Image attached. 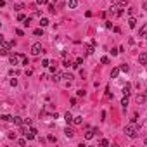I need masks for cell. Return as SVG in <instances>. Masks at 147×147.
I'll use <instances>...</instances> for the list:
<instances>
[{"mask_svg": "<svg viewBox=\"0 0 147 147\" xmlns=\"http://www.w3.org/2000/svg\"><path fill=\"white\" fill-rule=\"evenodd\" d=\"M16 35H17V36H23V35H24V31H23V29H19V28H17V29H16Z\"/></svg>", "mask_w": 147, "mask_h": 147, "instance_id": "4316f807", "label": "cell"}, {"mask_svg": "<svg viewBox=\"0 0 147 147\" xmlns=\"http://www.w3.org/2000/svg\"><path fill=\"white\" fill-rule=\"evenodd\" d=\"M64 78H66V80H71V78H73V75H69V73H66V75H64Z\"/></svg>", "mask_w": 147, "mask_h": 147, "instance_id": "f35d334b", "label": "cell"}, {"mask_svg": "<svg viewBox=\"0 0 147 147\" xmlns=\"http://www.w3.org/2000/svg\"><path fill=\"white\" fill-rule=\"evenodd\" d=\"M100 145H109V140H107V138H102V140H100Z\"/></svg>", "mask_w": 147, "mask_h": 147, "instance_id": "f546056e", "label": "cell"}, {"mask_svg": "<svg viewBox=\"0 0 147 147\" xmlns=\"http://www.w3.org/2000/svg\"><path fill=\"white\" fill-rule=\"evenodd\" d=\"M100 62H102V64H107V62H109V57H107V55H104V57L100 59Z\"/></svg>", "mask_w": 147, "mask_h": 147, "instance_id": "cb8c5ba5", "label": "cell"}, {"mask_svg": "<svg viewBox=\"0 0 147 147\" xmlns=\"http://www.w3.org/2000/svg\"><path fill=\"white\" fill-rule=\"evenodd\" d=\"M42 66H45V68H47V66H50V61H49V59H43V61H42Z\"/></svg>", "mask_w": 147, "mask_h": 147, "instance_id": "d4e9b609", "label": "cell"}, {"mask_svg": "<svg viewBox=\"0 0 147 147\" xmlns=\"http://www.w3.org/2000/svg\"><path fill=\"white\" fill-rule=\"evenodd\" d=\"M62 78H64V75H61V73H55V75H54V78H52V80H54V82H61Z\"/></svg>", "mask_w": 147, "mask_h": 147, "instance_id": "e0dca14e", "label": "cell"}, {"mask_svg": "<svg viewBox=\"0 0 147 147\" xmlns=\"http://www.w3.org/2000/svg\"><path fill=\"white\" fill-rule=\"evenodd\" d=\"M49 142H55V137L54 135H49Z\"/></svg>", "mask_w": 147, "mask_h": 147, "instance_id": "e575fe53", "label": "cell"}, {"mask_svg": "<svg viewBox=\"0 0 147 147\" xmlns=\"http://www.w3.org/2000/svg\"><path fill=\"white\" fill-rule=\"evenodd\" d=\"M118 5H120V7H121V9H125V7H126V5H128V0H121V2H120V4H118Z\"/></svg>", "mask_w": 147, "mask_h": 147, "instance_id": "7402d4cb", "label": "cell"}, {"mask_svg": "<svg viewBox=\"0 0 147 147\" xmlns=\"http://www.w3.org/2000/svg\"><path fill=\"white\" fill-rule=\"evenodd\" d=\"M17 19H19V21H24L26 17H24V14H19V16H17Z\"/></svg>", "mask_w": 147, "mask_h": 147, "instance_id": "d590c367", "label": "cell"}, {"mask_svg": "<svg viewBox=\"0 0 147 147\" xmlns=\"http://www.w3.org/2000/svg\"><path fill=\"white\" fill-rule=\"evenodd\" d=\"M17 144H19L21 147H23V145H26V140H24V138H19V140H17Z\"/></svg>", "mask_w": 147, "mask_h": 147, "instance_id": "83f0119b", "label": "cell"}, {"mask_svg": "<svg viewBox=\"0 0 147 147\" xmlns=\"http://www.w3.org/2000/svg\"><path fill=\"white\" fill-rule=\"evenodd\" d=\"M24 137H26V138H28V140H33V138H35V137H36V135H35V133H33V131H28V133H26V135H24Z\"/></svg>", "mask_w": 147, "mask_h": 147, "instance_id": "ffe728a7", "label": "cell"}, {"mask_svg": "<svg viewBox=\"0 0 147 147\" xmlns=\"http://www.w3.org/2000/svg\"><path fill=\"white\" fill-rule=\"evenodd\" d=\"M125 133H126L130 138H137V137H138V130H137V126H135V123H133V121L125 126Z\"/></svg>", "mask_w": 147, "mask_h": 147, "instance_id": "6da1fadb", "label": "cell"}, {"mask_svg": "<svg viewBox=\"0 0 147 147\" xmlns=\"http://www.w3.org/2000/svg\"><path fill=\"white\" fill-rule=\"evenodd\" d=\"M7 137H9L11 140H14V138H16V133H9V135H7Z\"/></svg>", "mask_w": 147, "mask_h": 147, "instance_id": "ab89813d", "label": "cell"}, {"mask_svg": "<svg viewBox=\"0 0 147 147\" xmlns=\"http://www.w3.org/2000/svg\"><path fill=\"white\" fill-rule=\"evenodd\" d=\"M128 26L133 29V28L137 26V19H135V17H130V19H128Z\"/></svg>", "mask_w": 147, "mask_h": 147, "instance_id": "7c38bea8", "label": "cell"}, {"mask_svg": "<svg viewBox=\"0 0 147 147\" xmlns=\"http://www.w3.org/2000/svg\"><path fill=\"white\" fill-rule=\"evenodd\" d=\"M93 133H95V130H87V131H85V138H87V140L93 138Z\"/></svg>", "mask_w": 147, "mask_h": 147, "instance_id": "9c48e42d", "label": "cell"}, {"mask_svg": "<svg viewBox=\"0 0 147 147\" xmlns=\"http://www.w3.org/2000/svg\"><path fill=\"white\" fill-rule=\"evenodd\" d=\"M2 121H12V116H9V114H2V118H0Z\"/></svg>", "mask_w": 147, "mask_h": 147, "instance_id": "ac0fdd59", "label": "cell"}, {"mask_svg": "<svg viewBox=\"0 0 147 147\" xmlns=\"http://www.w3.org/2000/svg\"><path fill=\"white\" fill-rule=\"evenodd\" d=\"M19 59H21L19 55H14V54H11V55H9V62H11L12 66H17V64H19Z\"/></svg>", "mask_w": 147, "mask_h": 147, "instance_id": "3957f363", "label": "cell"}, {"mask_svg": "<svg viewBox=\"0 0 147 147\" xmlns=\"http://www.w3.org/2000/svg\"><path fill=\"white\" fill-rule=\"evenodd\" d=\"M12 121H14V125H19V126H23V125H24V120L21 116H12Z\"/></svg>", "mask_w": 147, "mask_h": 147, "instance_id": "277c9868", "label": "cell"}, {"mask_svg": "<svg viewBox=\"0 0 147 147\" xmlns=\"http://www.w3.org/2000/svg\"><path fill=\"white\" fill-rule=\"evenodd\" d=\"M145 35H147V23L138 29V36H145Z\"/></svg>", "mask_w": 147, "mask_h": 147, "instance_id": "52a82bcc", "label": "cell"}, {"mask_svg": "<svg viewBox=\"0 0 147 147\" xmlns=\"http://www.w3.org/2000/svg\"><path fill=\"white\" fill-rule=\"evenodd\" d=\"M130 90H131V85L126 83V85L123 87V95H126V97H128V95H130Z\"/></svg>", "mask_w": 147, "mask_h": 147, "instance_id": "8992f818", "label": "cell"}, {"mask_svg": "<svg viewBox=\"0 0 147 147\" xmlns=\"http://www.w3.org/2000/svg\"><path fill=\"white\" fill-rule=\"evenodd\" d=\"M47 24H49V19L47 17H42L40 19V26H47Z\"/></svg>", "mask_w": 147, "mask_h": 147, "instance_id": "44dd1931", "label": "cell"}, {"mask_svg": "<svg viewBox=\"0 0 147 147\" xmlns=\"http://www.w3.org/2000/svg\"><path fill=\"white\" fill-rule=\"evenodd\" d=\"M73 123H76V125H82V123H83V118H82V116H76L75 120H73Z\"/></svg>", "mask_w": 147, "mask_h": 147, "instance_id": "d6986e66", "label": "cell"}, {"mask_svg": "<svg viewBox=\"0 0 147 147\" xmlns=\"http://www.w3.org/2000/svg\"><path fill=\"white\" fill-rule=\"evenodd\" d=\"M138 64H147V52L138 54Z\"/></svg>", "mask_w": 147, "mask_h": 147, "instance_id": "5b68a950", "label": "cell"}, {"mask_svg": "<svg viewBox=\"0 0 147 147\" xmlns=\"http://www.w3.org/2000/svg\"><path fill=\"white\" fill-rule=\"evenodd\" d=\"M45 2H47V0H36V4H38V5H43Z\"/></svg>", "mask_w": 147, "mask_h": 147, "instance_id": "60d3db41", "label": "cell"}, {"mask_svg": "<svg viewBox=\"0 0 147 147\" xmlns=\"http://www.w3.org/2000/svg\"><path fill=\"white\" fill-rule=\"evenodd\" d=\"M76 95H78V97H83V95H85V90H76Z\"/></svg>", "mask_w": 147, "mask_h": 147, "instance_id": "f1b7e54d", "label": "cell"}, {"mask_svg": "<svg viewBox=\"0 0 147 147\" xmlns=\"http://www.w3.org/2000/svg\"><path fill=\"white\" fill-rule=\"evenodd\" d=\"M106 28H113V23H111V21H106Z\"/></svg>", "mask_w": 147, "mask_h": 147, "instance_id": "8d00e7d4", "label": "cell"}, {"mask_svg": "<svg viewBox=\"0 0 147 147\" xmlns=\"http://www.w3.org/2000/svg\"><path fill=\"white\" fill-rule=\"evenodd\" d=\"M35 35H36V36H40V35H43V31H42V28H40V29H35Z\"/></svg>", "mask_w": 147, "mask_h": 147, "instance_id": "4dcf8cb0", "label": "cell"}, {"mask_svg": "<svg viewBox=\"0 0 147 147\" xmlns=\"http://www.w3.org/2000/svg\"><path fill=\"white\" fill-rule=\"evenodd\" d=\"M147 95H137V104H142V102H145Z\"/></svg>", "mask_w": 147, "mask_h": 147, "instance_id": "5bb4252c", "label": "cell"}, {"mask_svg": "<svg viewBox=\"0 0 147 147\" xmlns=\"http://www.w3.org/2000/svg\"><path fill=\"white\" fill-rule=\"evenodd\" d=\"M118 52H120V49H113V50H111V55H116Z\"/></svg>", "mask_w": 147, "mask_h": 147, "instance_id": "836d02e7", "label": "cell"}, {"mask_svg": "<svg viewBox=\"0 0 147 147\" xmlns=\"http://www.w3.org/2000/svg\"><path fill=\"white\" fill-rule=\"evenodd\" d=\"M9 47H5V45H2V50H0V54H2V55H9Z\"/></svg>", "mask_w": 147, "mask_h": 147, "instance_id": "2e32d148", "label": "cell"}, {"mask_svg": "<svg viewBox=\"0 0 147 147\" xmlns=\"http://www.w3.org/2000/svg\"><path fill=\"white\" fill-rule=\"evenodd\" d=\"M24 125L26 126H31V120H24Z\"/></svg>", "mask_w": 147, "mask_h": 147, "instance_id": "74e56055", "label": "cell"}, {"mask_svg": "<svg viewBox=\"0 0 147 147\" xmlns=\"http://www.w3.org/2000/svg\"><path fill=\"white\" fill-rule=\"evenodd\" d=\"M42 52H43L42 43H38V42H36V43H33V45H31V54H33V55H40Z\"/></svg>", "mask_w": 147, "mask_h": 147, "instance_id": "7a4b0ae2", "label": "cell"}, {"mask_svg": "<svg viewBox=\"0 0 147 147\" xmlns=\"http://www.w3.org/2000/svg\"><path fill=\"white\" fill-rule=\"evenodd\" d=\"M120 69H121L123 73H126V71H128V66H126V64H121V66H120Z\"/></svg>", "mask_w": 147, "mask_h": 147, "instance_id": "603a6c76", "label": "cell"}, {"mask_svg": "<svg viewBox=\"0 0 147 147\" xmlns=\"http://www.w3.org/2000/svg\"><path fill=\"white\" fill-rule=\"evenodd\" d=\"M68 7H69V9H76V7H78V0H68Z\"/></svg>", "mask_w": 147, "mask_h": 147, "instance_id": "ba28073f", "label": "cell"}, {"mask_svg": "<svg viewBox=\"0 0 147 147\" xmlns=\"http://www.w3.org/2000/svg\"><path fill=\"white\" fill-rule=\"evenodd\" d=\"M144 11H147V2H144Z\"/></svg>", "mask_w": 147, "mask_h": 147, "instance_id": "b9f144b4", "label": "cell"}, {"mask_svg": "<svg viewBox=\"0 0 147 147\" xmlns=\"http://www.w3.org/2000/svg\"><path fill=\"white\" fill-rule=\"evenodd\" d=\"M29 24H31V17H26L24 19V26H29Z\"/></svg>", "mask_w": 147, "mask_h": 147, "instance_id": "484cf974", "label": "cell"}, {"mask_svg": "<svg viewBox=\"0 0 147 147\" xmlns=\"http://www.w3.org/2000/svg\"><path fill=\"white\" fill-rule=\"evenodd\" d=\"M73 120H75V118H73L71 113H66V114H64V121H66V123H73Z\"/></svg>", "mask_w": 147, "mask_h": 147, "instance_id": "30bf717a", "label": "cell"}, {"mask_svg": "<svg viewBox=\"0 0 147 147\" xmlns=\"http://www.w3.org/2000/svg\"><path fill=\"white\" fill-rule=\"evenodd\" d=\"M64 135L71 138V137H75V131H73L71 128H64Z\"/></svg>", "mask_w": 147, "mask_h": 147, "instance_id": "8fae6325", "label": "cell"}, {"mask_svg": "<svg viewBox=\"0 0 147 147\" xmlns=\"http://www.w3.org/2000/svg\"><path fill=\"white\" fill-rule=\"evenodd\" d=\"M145 38H147V35H145Z\"/></svg>", "mask_w": 147, "mask_h": 147, "instance_id": "7bdbcfd3", "label": "cell"}, {"mask_svg": "<svg viewBox=\"0 0 147 147\" xmlns=\"http://www.w3.org/2000/svg\"><path fill=\"white\" fill-rule=\"evenodd\" d=\"M93 50H95V49H93V45H90V47L87 49V52H88V54H93Z\"/></svg>", "mask_w": 147, "mask_h": 147, "instance_id": "1f68e13d", "label": "cell"}, {"mask_svg": "<svg viewBox=\"0 0 147 147\" xmlns=\"http://www.w3.org/2000/svg\"><path fill=\"white\" fill-rule=\"evenodd\" d=\"M120 68H113V71H111V78H118V75H120Z\"/></svg>", "mask_w": 147, "mask_h": 147, "instance_id": "4fadbf2b", "label": "cell"}, {"mask_svg": "<svg viewBox=\"0 0 147 147\" xmlns=\"http://www.w3.org/2000/svg\"><path fill=\"white\" fill-rule=\"evenodd\" d=\"M11 85H12V87H16V85H17V80H16V78H12V80H11Z\"/></svg>", "mask_w": 147, "mask_h": 147, "instance_id": "d6a6232c", "label": "cell"}, {"mask_svg": "<svg viewBox=\"0 0 147 147\" xmlns=\"http://www.w3.org/2000/svg\"><path fill=\"white\" fill-rule=\"evenodd\" d=\"M121 106H123V109H126V106H128V97H126V95H123V99H121Z\"/></svg>", "mask_w": 147, "mask_h": 147, "instance_id": "9a60e30c", "label": "cell"}]
</instances>
